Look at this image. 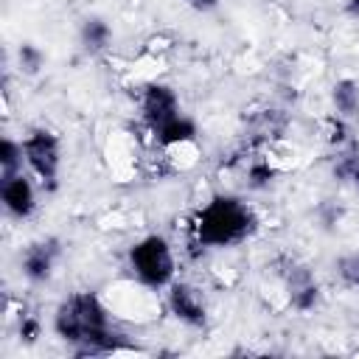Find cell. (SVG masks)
Here are the masks:
<instances>
[{
    "label": "cell",
    "mask_w": 359,
    "mask_h": 359,
    "mask_svg": "<svg viewBox=\"0 0 359 359\" xmlns=\"http://www.w3.org/2000/svg\"><path fill=\"white\" fill-rule=\"evenodd\" d=\"M53 331L79 356H109L137 351L118 328L107 300L95 292H70L53 311Z\"/></svg>",
    "instance_id": "1"
},
{
    "label": "cell",
    "mask_w": 359,
    "mask_h": 359,
    "mask_svg": "<svg viewBox=\"0 0 359 359\" xmlns=\"http://www.w3.org/2000/svg\"><path fill=\"white\" fill-rule=\"evenodd\" d=\"M255 230H258L255 210L238 196L219 194L194 213L188 224V238H196L208 250H224L247 241Z\"/></svg>",
    "instance_id": "2"
},
{
    "label": "cell",
    "mask_w": 359,
    "mask_h": 359,
    "mask_svg": "<svg viewBox=\"0 0 359 359\" xmlns=\"http://www.w3.org/2000/svg\"><path fill=\"white\" fill-rule=\"evenodd\" d=\"M129 269L143 286L154 292L168 289L171 280H177V252L165 236H143L129 247Z\"/></svg>",
    "instance_id": "3"
},
{
    "label": "cell",
    "mask_w": 359,
    "mask_h": 359,
    "mask_svg": "<svg viewBox=\"0 0 359 359\" xmlns=\"http://www.w3.org/2000/svg\"><path fill=\"white\" fill-rule=\"evenodd\" d=\"M275 280L283 292V306L300 314H309L323 300V286L314 275V269L294 255H280L275 261Z\"/></svg>",
    "instance_id": "4"
},
{
    "label": "cell",
    "mask_w": 359,
    "mask_h": 359,
    "mask_svg": "<svg viewBox=\"0 0 359 359\" xmlns=\"http://www.w3.org/2000/svg\"><path fill=\"white\" fill-rule=\"evenodd\" d=\"M22 154H25V168L36 177V182L45 191L59 188V174H62V140L56 132L45 126H34L22 135Z\"/></svg>",
    "instance_id": "5"
},
{
    "label": "cell",
    "mask_w": 359,
    "mask_h": 359,
    "mask_svg": "<svg viewBox=\"0 0 359 359\" xmlns=\"http://www.w3.org/2000/svg\"><path fill=\"white\" fill-rule=\"evenodd\" d=\"M137 109H140V123L151 132H157L160 126L182 115L180 95L165 81H146L137 93Z\"/></svg>",
    "instance_id": "6"
},
{
    "label": "cell",
    "mask_w": 359,
    "mask_h": 359,
    "mask_svg": "<svg viewBox=\"0 0 359 359\" xmlns=\"http://www.w3.org/2000/svg\"><path fill=\"white\" fill-rule=\"evenodd\" d=\"M165 309L177 323H182L185 328H196V331L205 328L210 317L202 289L188 280H171V286L165 289Z\"/></svg>",
    "instance_id": "7"
},
{
    "label": "cell",
    "mask_w": 359,
    "mask_h": 359,
    "mask_svg": "<svg viewBox=\"0 0 359 359\" xmlns=\"http://www.w3.org/2000/svg\"><path fill=\"white\" fill-rule=\"evenodd\" d=\"M65 247L56 236H45V238H36L31 244L22 247L20 252V272L22 278L31 283V286H42L53 278L56 272V264L62 258Z\"/></svg>",
    "instance_id": "8"
},
{
    "label": "cell",
    "mask_w": 359,
    "mask_h": 359,
    "mask_svg": "<svg viewBox=\"0 0 359 359\" xmlns=\"http://www.w3.org/2000/svg\"><path fill=\"white\" fill-rule=\"evenodd\" d=\"M0 199H3L6 213L17 222H25L36 213V185L31 182L25 171L0 180Z\"/></svg>",
    "instance_id": "9"
},
{
    "label": "cell",
    "mask_w": 359,
    "mask_h": 359,
    "mask_svg": "<svg viewBox=\"0 0 359 359\" xmlns=\"http://www.w3.org/2000/svg\"><path fill=\"white\" fill-rule=\"evenodd\" d=\"M79 45H81V50L87 56L107 53L109 45H112V25L104 17H98V14L84 17L81 25H79Z\"/></svg>",
    "instance_id": "10"
},
{
    "label": "cell",
    "mask_w": 359,
    "mask_h": 359,
    "mask_svg": "<svg viewBox=\"0 0 359 359\" xmlns=\"http://www.w3.org/2000/svg\"><path fill=\"white\" fill-rule=\"evenodd\" d=\"M331 107L348 123L359 121V81L356 79H337L331 87Z\"/></svg>",
    "instance_id": "11"
},
{
    "label": "cell",
    "mask_w": 359,
    "mask_h": 359,
    "mask_svg": "<svg viewBox=\"0 0 359 359\" xmlns=\"http://www.w3.org/2000/svg\"><path fill=\"white\" fill-rule=\"evenodd\" d=\"M331 177L359 194V146L356 143H348V146L334 151V157H331Z\"/></svg>",
    "instance_id": "12"
},
{
    "label": "cell",
    "mask_w": 359,
    "mask_h": 359,
    "mask_svg": "<svg viewBox=\"0 0 359 359\" xmlns=\"http://www.w3.org/2000/svg\"><path fill=\"white\" fill-rule=\"evenodd\" d=\"M320 137L337 151V149H342V146H348V143H353V137H351V123L345 121V118H339L337 112H331L328 118H323V123H320Z\"/></svg>",
    "instance_id": "13"
},
{
    "label": "cell",
    "mask_w": 359,
    "mask_h": 359,
    "mask_svg": "<svg viewBox=\"0 0 359 359\" xmlns=\"http://www.w3.org/2000/svg\"><path fill=\"white\" fill-rule=\"evenodd\" d=\"M25 165V154H22V140L14 137H3L0 143V180L20 174Z\"/></svg>",
    "instance_id": "14"
},
{
    "label": "cell",
    "mask_w": 359,
    "mask_h": 359,
    "mask_svg": "<svg viewBox=\"0 0 359 359\" xmlns=\"http://www.w3.org/2000/svg\"><path fill=\"white\" fill-rule=\"evenodd\" d=\"M45 62H48V56H45V50H42L36 42H20V45H17V67H20L22 76H36V73H42Z\"/></svg>",
    "instance_id": "15"
},
{
    "label": "cell",
    "mask_w": 359,
    "mask_h": 359,
    "mask_svg": "<svg viewBox=\"0 0 359 359\" xmlns=\"http://www.w3.org/2000/svg\"><path fill=\"white\" fill-rule=\"evenodd\" d=\"M334 269H337V275H339V280H342L345 286L359 289V250L339 255L337 264H334Z\"/></svg>",
    "instance_id": "16"
},
{
    "label": "cell",
    "mask_w": 359,
    "mask_h": 359,
    "mask_svg": "<svg viewBox=\"0 0 359 359\" xmlns=\"http://www.w3.org/2000/svg\"><path fill=\"white\" fill-rule=\"evenodd\" d=\"M17 334H20V339H22L25 345H34V342L42 337V323H39V317L31 314V311H20V317H17Z\"/></svg>",
    "instance_id": "17"
},
{
    "label": "cell",
    "mask_w": 359,
    "mask_h": 359,
    "mask_svg": "<svg viewBox=\"0 0 359 359\" xmlns=\"http://www.w3.org/2000/svg\"><path fill=\"white\" fill-rule=\"evenodd\" d=\"M342 216H345V208L337 205L334 199H325V202H320V208H317V219H320V224H323L325 230H334V227L342 222Z\"/></svg>",
    "instance_id": "18"
},
{
    "label": "cell",
    "mask_w": 359,
    "mask_h": 359,
    "mask_svg": "<svg viewBox=\"0 0 359 359\" xmlns=\"http://www.w3.org/2000/svg\"><path fill=\"white\" fill-rule=\"evenodd\" d=\"M188 8H194V11H202V14H208V11H213L222 0H182Z\"/></svg>",
    "instance_id": "19"
},
{
    "label": "cell",
    "mask_w": 359,
    "mask_h": 359,
    "mask_svg": "<svg viewBox=\"0 0 359 359\" xmlns=\"http://www.w3.org/2000/svg\"><path fill=\"white\" fill-rule=\"evenodd\" d=\"M342 11H345V14L351 17V20H359V0H345Z\"/></svg>",
    "instance_id": "20"
}]
</instances>
